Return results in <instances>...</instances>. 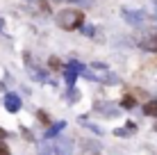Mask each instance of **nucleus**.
<instances>
[{"label":"nucleus","mask_w":157,"mask_h":155,"mask_svg":"<svg viewBox=\"0 0 157 155\" xmlns=\"http://www.w3.org/2000/svg\"><path fill=\"white\" fill-rule=\"evenodd\" d=\"M82 21H84V14L78 9H64L57 16V25L62 30H75L78 25H82Z\"/></svg>","instance_id":"f257e3e1"},{"label":"nucleus","mask_w":157,"mask_h":155,"mask_svg":"<svg viewBox=\"0 0 157 155\" xmlns=\"http://www.w3.org/2000/svg\"><path fill=\"white\" fill-rule=\"evenodd\" d=\"M144 112H146L148 116H157V100H150V103H146Z\"/></svg>","instance_id":"39448f33"},{"label":"nucleus","mask_w":157,"mask_h":155,"mask_svg":"<svg viewBox=\"0 0 157 155\" xmlns=\"http://www.w3.org/2000/svg\"><path fill=\"white\" fill-rule=\"evenodd\" d=\"M146 50H150V52H157V34H153L148 41H146Z\"/></svg>","instance_id":"423d86ee"},{"label":"nucleus","mask_w":157,"mask_h":155,"mask_svg":"<svg viewBox=\"0 0 157 155\" xmlns=\"http://www.w3.org/2000/svg\"><path fill=\"white\" fill-rule=\"evenodd\" d=\"M78 2H84V0H78Z\"/></svg>","instance_id":"9d476101"},{"label":"nucleus","mask_w":157,"mask_h":155,"mask_svg":"<svg viewBox=\"0 0 157 155\" xmlns=\"http://www.w3.org/2000/svg\"><path fill=\"white\" fill-rule=\"evenodd\" d=\"M121 105H123V107H125V110H132L134 107V96H123V100H121Z\"/></svg>","instance_id":"0eeeda50"},{"label":"nucleus","mask_w":157,"mask_h":155,"mask_svg":"<svg viewBox=\"0 0 157 155\" xmlns=\"http://www.w3.org/2000/svg\"><path fill=\"white\" fill-rule=\"evenodd\" d=\"M0 155H9V148H7V146H5V144H2V141H0Z\"/></svg>","instance_id":"1a4fd4ad"},{"label":"nucleus","mask_w":157,"mask_h":155,"mask_svg":"<svg viewBox=\"0 0 157 155\" xmlns=\"http://www.w3.org/2000/svg\"><path fill=\"white\" fill-rule=\"evenodd\" d=\"M64 126H66V123H64V121H59V123H57V126H52V128H50V130H48V132H46V137H43V139H50V137H55V135H57V132H59V130H64Z\"/></svg>","instance_id":"20e7f679"},{"label":"nucleus","mask_w":157,"mask_h":155,"mask_svg":"<svg viewBox=\"0 0 157 155\" xmlns=\"http://www.w3.org/2000/svg\"><path fill=\"white\" fill-rule=\"evenodd\" d=\"M50 66H52V68H59L62 64H59V60H57V57H50Z\"/></svg>","instance_id":"6e6552de"},{"label":"nucleus","mask_w":157,"mask_h":155,"mask_svg":"<svg viewBox=\"0 0 157 155\" xmlns=\"http://www.w3.org/2000/svg\"><path fill=\"white\" fill-rule=\"evenodd\" d=\"M41 153H48V155H71V144L66 139H43V146H41Z\"/></svg>","instance_id":"f03ea898"},{"label":"nucleus","mask_w":157,"mask_h":155,"mask_svg":"<svg viewBox=\"0 0 157 155\" xmlns=\"http://www.w3.org/2000/svg\"><path fill=\"white\" fill-rule=\"evenodd\" d=\"M5 107H7L9 112H16L21 107V98L16 94H7V98H5Z\"/></svg>","instance_id":"7ed1b4c3"},{"label":"nucleus","mask_w":157,"mask_h":155,"mask_svg":"<svg viewBox=\"0 0 157 155\" xmlns=\"http://www.w3.org/2000/svg\"><path fill=\"white\" fill-rule=\"evenodd\" d=\"M155 128H157V126H155Z\"/></svg>","instance_id":"9b49d317"}]
</instances>
